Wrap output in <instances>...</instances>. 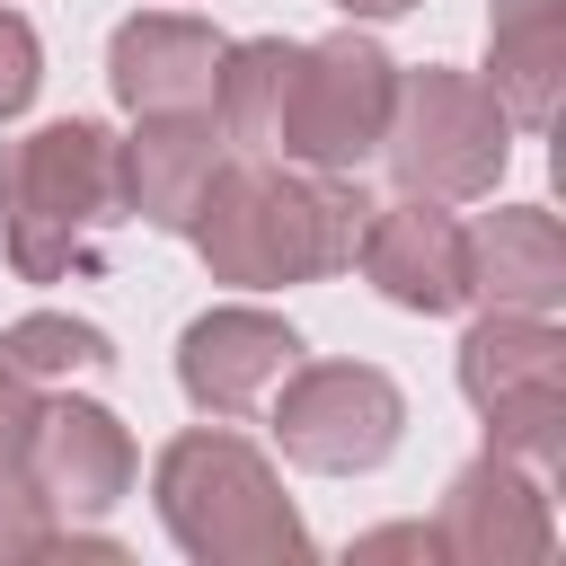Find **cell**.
Segmentation results:
<instances>
[{
	"mask_svg": "<svg viewBox=\"0 0 566 566\" xmlns=\"http://www.w3.org/2000/svg\"><path fill=\"white\" fill-rule=\"evenodd\" d=\"M363 212L371 203L336 186V168H212L186 230L221 283H301L354 265Z\"/></svg>",
	"mask_w": 566,
	"mask_h": 566,
	"instance_id": "1",
	"label": "cell"
},
{
	"mask_svg": "<svg viewBox=\"0 0 566 566\" xmlns=\"http://www.w3.org/2000/svg\"><path fill=\"white\" fill-rule=\"evenodd\" d=\"M124 221L115 142L97 124H44L0 150V239L27 283H62Z\"/></svg>",
	"mask_w": 566,
	"mask_h": 566,
	"instance_id": "2",
	"label": "cell"
},
{
	"mask_svg": "<svg viewBox=\"0 0 566 566\" xmlns=\"http://www.w3.org/2000/svg\"><path fill=\"white\" fill-rule=\"evenodd\" d=\"M159 513L195 557H292L301 522L274 495L265 460L230 433H186L159 460Z\"/></svg>",
	"mask_w": 566,
	"mask_h": 566,
	"instance_id": "3",
	"label": "cell"
},
{
	"mask_svg": "<svg viewBox=\"0 0 566 566\" xmlns=\"http://www.w3.org/2000/svg\"><path fill=\"white\" fill-rule=\"evenodd\" d=\"M380 150L407 195H486L504 168V106L460 71H407L389 88Z\"/></svg>",
	"mask_w": 566,
	"mask_h": 566,
	"instance_id": "4",
	"label": "cell"
},
{
	"mask_svg": "<svg viewBox=\"0 0 566 566\" xmlns=\"http://www.w3.org/2000/svg\"><path fill=\"white\" fill-rule=\"evenodd\" d=\"M389 88H398V71H389V62H380V44H363V35L292 44L283 115H274V159L354 168L363 150H380V124H389Z\"/></svg>",
	"mask_w": 566,
	"mask_h": 566,
	"instance_id": "5",
	"label": "cell"
},
{
	"mask_svg": "<svg viewBox=\"0 0 566 566\" xmlns=\"http://www.w3.org/2000/svg\"><path fill=\"white\" fill-rule=\"evenodd\" d=\"M460 380L478 398V416L495 424V442L548 460L557 416H566V345L539 310H504L460 345Z\"/></svg>",
	"mask_w": 566,
	"mask_h": 566,
	"instance_id": "6",
	"label": "cell"
},
{
	"mask_svg": "<svg viewBox=\"0 0 566 566\" xmlns=\"http://www.w3.org/2000/svg\"><path fill=\"white\" fill-rule=\"evenodd\" d=\"M274 424L283 451L310 469H371L398 442V389L371 363H292L274 380Z\"/></svg>",
	"mask_w": 566,
	"mask_h": 566,
	"instance_id": "7",
	"label": "cell"
},
{
	"mask_svg": "<svg viewBox=\"0 0 566 566\" xmlns=\"http://www.w3.org/2000/svg\"><path fill=\"white\" fill-rule=\"evenodd\" d=\"M354 256H363V274H371L398 310H460V301L478 292V283H469V230L442 212V195L363 212Z\"/></svg>",
	"mask_w": 566,
	"mask_h": 566,
	"instance_id": "8",
	"label": "cell"
},
{
	"mask_svg": "<svg viewBox=\"0 0 566 566\" xmlns=\"http://www.w3.org/2000/svg\"><path fill=\"white\" fill-rule=\"evenodd\" d=\"M292 363H301V345H292V327L265 318V310H212V318H195L186 345H177V380H186V398L212 407V416H239V407L274 398V380H283Z\"/></svg>",
	"mask_w": 566,
	"mask_h": 566,
	"instance_id": "9",
	"label": "cell"
},
{
	"mask_svg": "<svg viewBox=\"0 0 566 566\" xmlns=\"http://www.w3.org/2000/svg\"><path fill=\"white\" fill-rule=\"evenodd\" d=\"M221 35L203 18H177V9H150L133 27H115V97L133 115H186V106H212V80H221Z\"/></svg>",
	"mask_w": 566,
	"mask_h": 566,
	"instance_id": "10",
	"label": "cell"
},
{
	"mask_svg": "<svg viewBox=\"0 0 566 566\" xmlns=\"http://www.w3.org/2000/svg\"><path fill=\"white\" fill-rule=\"evenodd\" d=\"M221 168V124L212 106H186V115H142V142L115 150V177H124V203L159 230H186L203 186Z\"/></svg>",
	"mask_w": 566,
	"mask_h": 566,
	"instance_id": "11",
	"label": "cell"
},
{
	"mask_svg": "<svg viewBox=\"0 0 566 566\" xmlns=\"http://www.w3.org/2000/svg\"><path fill=\"white\" fill-rule=\"evenodd\" d=\"M27 478H35L44 495L97 513V504L124 495V478H133V442L115 433L106 407H71V398H62V407H35V424H27Z\"/></svg>",
	"mask_w": 566,
	"mask_h": 566,
	"instance_id": "12",
	"label": "cell"
},
{
	"mask_svg": "<svg viewBox=\"0 0 566 566\" xmlns=\"http://www.w3.org/2000/svg\"><path fill=\"white\" fill-rule=\"evenodd\" d=\"M557 71H566V9L557 0H495V18H486V88H495V106L522 115V124H548Z\"/></svg>",
	"mask_w": 566,
	"mask_h": 566,
	"instance_id": "13",
	"label": "cell"
},
{
	"mask_svg": "<svg viewBox=\"0 0 566 566\" xmlns=\"http://www.w3.org/2000/svg\"><path fill=\"white\" fill-rule=\"evenodd\" d=\"M469 283L513 301V310H548L566 283V248L548 212H495L486 230H469Z\"/></svg>",
	"mask_w": 566,
	"mask_h": 566,
	"instance_id": "14",
	"label": "cell"
},
{
	"mask_svg": "<svg viewBox=\"0 0 566 566\" xmlns=\"http://www.w3.org/2000/svg\"><path fill=\"white\" fill-rule=\"evenodd\" d=\"M0 363L27 371V380H62V371H106L115 345H106L97 327H80V318H18V327L0 336Z\"/></svg>",
	"mask_w": 566,
	"mask_h": 566,
	"instance_id": "15",
	"label": "cell"
},
{
	"mask_svg": "<svg viewBox=\"0 0 566 566\" xmlns=\"http://www.w3.org/2000/svg\"><path fill=\"white\" fill-rule=\"evenodd\" d=\"M35 80H44V53H35V27L18 18V9H0V124L35 97Z\"/></svg>",
	"mask_w": 566,
	"mask_h": 566,
	"instance_id": "16",
	"label": "cell"
},
{
	"mask_svg": "<svg viewBox=\"0 0 566 566\" xmlns=\"http://www.w3.org/2000/svg\"><path fill=\"white\" fill-rule=\"evenodd\" d=\"M345 18H398V9H416V0H336Z\"/></svg>",
	"mask_w": 566,
	"mask_h": 566,
	"instance_id": "17",
	"label": "cell"
}]
</instances>
